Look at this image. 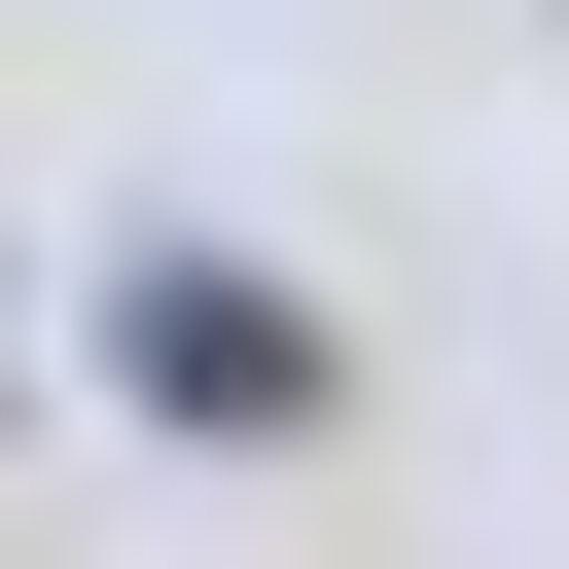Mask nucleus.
<instances>
[{
  "mask_svg": "<svg viewBox=\"0 0 569 569\" xmlns=\"http://www.w3.org/2000/svg\"><path fill=\"white\" fill-rule=\"evenodd\" d=\"M107 356H142V427H320V320H284V284H213V249H178V284H107Z\"/></svg>",
  "mask_w": 569,
  "mask_h": 569,
  "instance_id": "f257e3e1",
  "label": "nucleus"
}]
</instances>
